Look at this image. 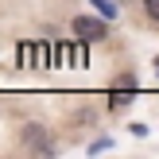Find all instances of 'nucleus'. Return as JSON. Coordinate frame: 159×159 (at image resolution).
I'll list each match as a JSON object with an SVG mask.
<instances>
[{
  "label": "nucleus",
  "mask_w": 159,
  "mask_h": 159,
  "mask_svg": "<svg viewBox=\"0 0 159 159\" xmlns=\"http://www.w3.org/2000/svg\"><path fill=\"white\" fill-rule=\"evenodd\" d=\"M74 35L82 43H101L105 39V23L97 16H74Z\"/></svg>",
  "instance_id": "1"
},
{
  "label": "nucleus",
  "mask_w": 159,
  "mask_h": 159,
  "mask_svg": "<svg viewBox=\"0 0 159 159\" xmlns=\"http://www.w3.org/2000/svg\"><path fill=\"white\" fill-rule=\"evenodd\" d=\"M23 144H27L31 152H39V155H54V148L47 144V132H43V124H27V128H23Z\"/></svg>",
  "instance_id": "2"
},
{
  "label": "nucleus",
  "mask_w": 159,
  "mask_h": 159,
  "mask_svg": "<svg viewBox=\"0 0 159 159\" xmlns=\"http://www.w3.org/2000/svg\"><path fill=\"white\" fill-rule=\"evenodd\" d=\"M132 93H136V85H132V78H128V82H124V89H113L109 105H113V109H124V105L132 101Z\"/></svg>",
  "instance_id": "3"
},
{
  "label": "nucleus",
  "mask_w": 159,
  "mask_h": 159,
  "mask_svg": "<svg viewBox=\"0 0 159 159\" xmlns=\"http://www.w3.org/2000/svg\"><path fill=\"white\" fill-rule=\"evenodd\" d=\"M93 8H97L101 16H105V20H116V8H113V0H89Z\"/></svg>",
  "instance_id": "4"
},
{
  "label": "nucleus",
  "mask_w": 159,
  "mask_h": 159,
  "mask_svg": "<svg viewBox=\"0 0 159 159\" xmlns=\"http://www.w3.org/2000/svg\"><path fill=\"white\" fill-rule=\"evenodd\" d=\"M144 12L152 16V20H159V0H144Z\"/></svg>",
  "instance_id": "5"
},
{
  "label": "nucleus",
  "mask_w": 159,
  "mask_h": 159,
  "mask_svg": "<svg viewBox=\"0 0 159 159\" xmlns=\"http://www.w3.org/2000/svg\"><path fill=\"white\" fill-rule=\"evenodd\" d=\"M155 70H159V58H155Z\"/></svg>",
  "instance_id": "6"
}]
</instances>
